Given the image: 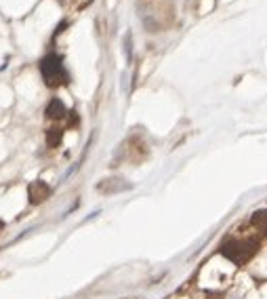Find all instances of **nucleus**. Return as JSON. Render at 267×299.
Instances as JSON below:
<instances>
[{
  "label": "nucleus",
  "instance_id": "nucleus-6",
  "mask_svg": "<svg viewBox=\"0 0 267 299\" xmlns=\"http://www.w3.org/2000/svg\"><path fill=\"white\" fill-rule=\"evenodd\" d=\"M252 225L256 230H259L261 234H267V209L265 211H256L252 215Z\"/></svg>",
  "mask_w": 267,
  "mask_h": 299
},
{
  "label": "nucleus",
  "instance_id": "nucleus-5",
  "mask_svg": "<svg viewBox=\"0 0 267 299\" xmlns=\"http://www.w3.org/2000/svg\"><path fill=\"white\" fill-rule=\"evenodd\" d=\"M66 114H68V110H66V106H64V101H61V99H53L46 106V116L48 118L59 120V118H64Z\"/></svg>",
  "mask_w": 267,
  "mask_h": 299
},
{
  "label": "nucleus",
  "instance_id": "nucleus-7",
  "mask_svg": "<svg viewBox=\"0 0 267 299\" xmlns=\"http://www.w3.org/2000/svg\"><path fill=\"white\" fill-rule=\"evenodd\" d=\"M61 137H64V131H61V129H48L46 131V143L50 148H57Z\"/></svg>",
  "mask_w": 267,
  "mask_h": 299
},
{
  "label": "nucleus",
  "instance_id": "nucleus-1",
  "mask_svg": "<svg viewBox=\"0 0 267 299\" xmlns=\"http://www.w3.org/2000/svg\"><path fill=\"white\" fill-rule=\"evenodd\" d=\"M40 72H42V78L48 87H61L68 82V72L64 68V61H61L59 55H46L42 61H40Z\"/></svg>",
  "mask_w": 267,
  "mask_h": 299
},
{
  "label": "nucleus",
  "instance_id": "nucleus-3",
  "mask_svg": "<svg viewBox=\"0 0 267 299\" xmlns=\"http://www.w3.org/2000/svg\"><path fill=\"white\" fill-rule=\"evenodd\" d=\"M28 196H30V202L32 204H40L50 196V188L44 181H32L28 188Z\"/></svg>",
  "mask_w": 267,
  "mask_h": 299
},
{
  "label": "nucleus",
  "instance_id": "nucleus-4",
  "mask_svg": "<svg viewBox=\"0 0 267 299\" xmlns=\"http://www.w3.org/2000/svg\"><path fill=\"white\" fill-rule=\"evenodd\" d=\"M128 188L130 185L124 183L122 179H104L97 185V190L104 192V194H114V192H122V190H128Z\"/></svg>",
  "mask_w": 267,
  "mask_h": 299
},
{
  "label": "nucleus",
  "instance_id": "nucleus-2",
  "mask_svg": "<svg viewBox=\"0 0 267 299\" xmlns=\"http://www.w3.org/2000/svg\"><path fill=\"white\" fill-rule=\"evenodd\" d=\"M256 249H259V244L254 240H230L223 244L221 253L234 263H246L256 253Z\"/></svg>",
  "mask_w": 267,
  "mask_h": 299
}]
</instances>
